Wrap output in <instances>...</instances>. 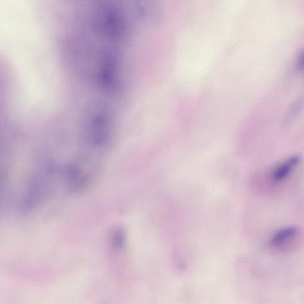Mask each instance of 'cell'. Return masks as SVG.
Masks as SVG:
<instances>
[{
    "instance_id": "1",
    "label": "cell",
    "mask_w": 304,
    "mask_h": 304,
    "mask_svg": "<svg viewBox=\"0 0 304 304\" xmlns=\"http://www.w3.org/2000/svg\"><path fill=\"white\" fill-rule=\"evenodd\" d=\"M300 160L301 157L299 155H294L280 164L273 172V181L276 182L284 181L299 165Z\"/></svg>"
},
{
    "instance_id": "2",
    "label": "cell",
    "mask_w": 304,
    "mask_h": 304,
    "mask_svg": "<svg viewBox=\"0 0 304 304\" xmlns=\"http://www.w3.org/2000/svg\"><path fill=\"white\" fill-rule=\"evenodd\" d=\"M298 233H299V230L296 227H290L284 228V229L278 231L273 235L270 243H271L272 245L277 246L285 241H288V239L296 236Z\"/></svg>"
},
{
    "instance_id": "3",
    "label": "cell",
    "mask_w": 304,
    "mask_h": 304,
    "mask_svg": "<svg viewBox=\"0 0 304 304\" xmlns=\"http://www.w3.org/2000/svg\"><path fill=\"white\" fill-rule=\"evenodd\" d=\"M126 232L123 228H117L112 235V243L114 247L117 249L123 248L126 243Z\"/></svg>"
},
{
    "instance_id": "4",
    "label": "cell",
    "mask_w": 304,
    "mask_h": 304,
    "mask_svg": "<svg viewBox=\"0 0 304 304\" xmlns=\"http://www.w3.org/2000/svg\"><path fill=\"white\" fill-rule=\"evenodd\" d=\"M297 68L301 72L304 73V51L302 52L298 57Z\"/></svg>"
}]
</instances>
